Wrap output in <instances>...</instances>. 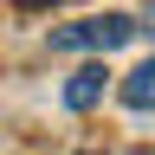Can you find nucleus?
<instances>
[{"mask_svg": "<svg viewBox=\"0 0 155 155\" xmlns=\"http://www.w3.org/2000/svg\"><path fill=\"white\" fill-rule=\"evenodd\" d=\"M129 39H136V19L129 13H91V19L58 26L52 45L58 52H116V45H129Z\"/></svg>", "mask_w": 155, "mask_h": 155, "instance_id": "1", "label": "nucleus"}, {"mask_svg": "<svg viewBox=\"0 0 155 155\" xmlns=\"http://www.w3.org/2000/svg\"><path fill=\"white\" fill-rule=\"evenodd\" d=\"M104 65H84V71H71V84H65V110H97V97H104Z\"/></svg>", "mask_w": 155, "mask_h": 155, "instance_id": "2", "label": "nucleus"}, {"mask_svg": "<svg viewBox=\"0 0 155 155\" xmlns=\"http://www.w3.org/2000/svg\"><path fill=\"white\" fill-rule=\"evenodd\" d=\"M123 104L129 110H155V58H142V65L123 78Z\"/></svg>", "mask_w": 155, "mask_h": 155, "instance_id": "3", "label": "nucleus"}, {"mask_svg": "<svg viewBox=\"0 0 155 155\" xmlns=\"http://www.w3.org/2000/svg\"><path fill=\"white\" fill-rule=\"evenodd\" d=\"M78 155H97V149H78Z\"/></svg>", "mask_w": 155, "mask_h": 155, "instance_id": "4", "label": "nucleus"}]
</instances>
